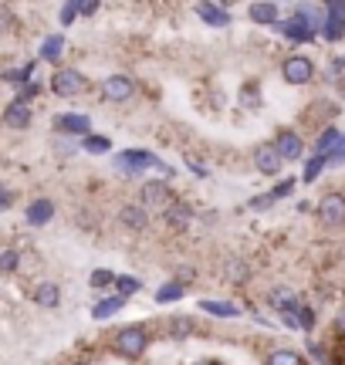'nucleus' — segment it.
Here are the masks:
<instances>
[{
	"instance_id": "nucleus-1",
	"label": "nucleus",
	"mask_w": 345,
	"mask_h": 365,
	"mask_svg": "<svg viewBox=\"0 0 345 365\" xmlns=\"http://www.w3.org/2000/svg\"><path fill=\"white\" fill-rule=\"evenodd\" d=\"M146 345H149V331L139 325L119 328L115 339H112V349H115L122 359H139V355L146 352Z\"/></svg>"
},
{
	"instance_id": "nucleus-2",
	"label": "nucleus",
	"mask_w": 345,
	"mask_h": 365,
	"mask_svg": "<svg viewBox=\"0 0 345 365\" xmlns=\"http://www.w3.org/2000/svg\"><path fill=\"white\" fill-rule=\"evenodd\" d=\"M281 78L288 85H308L315 78V61L308 54H292V58L281 61Z\"/></svg>"
},
{
	"instance_id": "nucleus-3",
	"label": "nucleus",
	"mask_w": 345,
	"mask_h": 365,
	"mask_svg": "<svg viewBox=\"0 0 345 365\" xmlns=\"http://www.w3.org/2000/svg\"><path fill=\"white\" fill-rule=\"evenodd\" d=\"M85 75L81 71H75V68H58L51 75V91L58 95V98H75V95H81L85 91Z\"/></svg>"
},
{
	"instance_id": "nucleus-4",
	"label": "nucleus",
	"mask_w": 345,
	"mask_h": 365,
	"mask_svg": "<svg viewBox=\"0 0 345 365\" xmlns=\"http://www.w3.org/2000/svg\"><path fill=\"white\" fill-rule=\"evenodd\" d=\"M160 170V159L146 153V149H129V153H119L115 156V170L125 173V176H133V173H143V170Z\"/></svg>"
},
{
	"instance_id": "nucleus-5",
	"label": "nucleus",
	"mask_w": 345,
	"mask_h": 365,
	"mask_svg": "<svg viewBox=\"0 0 345 365\" xmlns=\"http://www.w3.org/2000/svg\"><path fill=\"white\" fill-rule=\"evenodd\" d=\"M54 132H61V135H88L92 132V118L81 115V112H61V115H54Z\"/></svg>"
},
{
	"instance_id": "nucleus-6",
	"label": "nucleus",
	"mask_w": 345,
	"mask_h": 365,
	"mask_svg": "<svg viewBox=\"0 0 345 365\" xmlns=\"http://www.w3.org/2000/svg\"><path fill=\"white\" fill-rule=\"evenodd\" d=\"M319 220L325 227H342L345 223V196L342 193H325L319 203Z\"/></svg>"
},
{
	"instance_id": "nucleus-7",
	"label": "nucleus",
	"mask_w": 345,
	"mask_h": 365,
	"mask_svg": "<svg viewBox=\"0 0 345 365\" xmlns=\"http://www.w3.org/2000/svg\"><path fill=\"white\" fill-rule=\"evenodd\" d=\"M274 149H278V156L284 159V163H298L302 153H305V143H302V135L294 129H281L278 135H274Z\"/></svg>"
},
{
	"instance_id": "nucleus-8",
	"label": "nucleus",
	"mask_w": 345,
	"mask_h": 365,
	"mask_svg": "<svg viewBox=\"0 0 345 365\" xmlns=\"http://www.w3.org/2000/svg\"><path fill=\"white\" fill-rule=\"evenodd\" d=\"M281 163H284V159L278 156L274 143H261L257 149H254V170L261 173V176H278Z\"/></svg>"
},
{
	"instance_id": "nucleus-9",
	"label": "nucleus",
	"mask_w": 345,
	"mask_h": 365,
	"mask_svg": "<svg viewBox=\"0 0 345 365\" xmlns=\"http://www.w3.org/2000/svg\"><path fill=\"white\" fill-rule=\"evenodd\" d=\"M102 95H105L108 102H129L135 95V81L129 75H108L102 81Z\"/></svg>"
},
{
	"instance_id": "nucleus-10",
	"label": "nucleus",
	"mask_w": 345,
	"mask_h": 365,
	"mask_svg": "<svg viewBox=\"0 0 345 365\" xmlns=\"http://www.w3.org/2000/svg\"><path fill=\"white\" fill-rule=\"evenodd\" d=\"M139 196H143V207H170V203H172L170 182H163V180H149V182H143Z\"/></svg>"
},
{
	"instance_id": "nucleus-11",
	"label": "nucleus",
	"mask_w": 345,
	"mask_h": 365,
	"mask_svg": "<svg viewBox=\"0 0 345 365\" xmlns=\"http://www.w3.org/2000/svg\"><path fill=\"white\" fill-rule=\"evenodd\" d=\"M4 125L7 129H27L31 122H34V112H31V105L24 102V98H14L7 108H4Z\"/></svg>"
},
{
	"instance_id": "nucleus-12",
	"label": "nucleus",
	"mask_w": 345,
	"mask_h": 365,
	"mask_svg": "<svg viewBox=\"0 0 345 365\" xmlns=\"http://www.w3.org/2000/svg\"><path fill=\"white\" fill-rule=\"evenodd\" d=\"M51 217H54V203L48 200V196H38V200H31V203H27L24 220L31 223V227H44Z\"/></svg>"
},
{
	"instance_id": "nucleus-13",
	"label": "nucleus",
	"mask_w": 345,
	"mask_h": 365,
	"mask_svg": "<svg viewBox=\"0 0 345 365\" xmlns=\"http://www.w3.org/2000/svg\"><path fill=\"white\" fill-rule=\"evenodd\" d=\"M193 11H197L200 21H207L210 27H227V24H230V14H227L224 7H217V4H210V0H200V4L193 7Z\"/></svg>"
},
{
	"instance_id": "nucleus-14",
	"label": "nucleus",
	"mask_w": 345,
	"mask_h": 365,
	"mask_svg": "<svg viewBox=\"0 0 345 365\" xmlns=\"http://www.w3.org/2000/svg\"><path fill=\"white\" fill-rule=\"evenodd\" d=\"M119 223L122 227H125V230H135V234H139V230H146L149 227V213H146V207H122L119 210Z\"/></svg>"
},
{
	"instance_id": "nucleus-15",
	"label": "nucleus",
	"mask_w": 345,
	"mask_h": 365,
	"mask_svg": "<svg viewBox=\"0 0 345 365\" xmlns=\"http://www.w3.org/2000/svg\"><path fill=\"white\" fill-rule=\"evenodd\" d=\"M163 220L170 223L172 230H186V227H190V220H193V210L186 207V203H170V207H166V213H163Z\"/></svg>"
},
{
	"instance_id": "nucleus-16",
	"label": "nucleus",
	"mask_w": 345,
	"mask_h": 365,
	"mask_svg": "<svg viewBox=\"0 0 345 365\" xmlns=\"http://www.w3.org/2000/svg\"><path fill=\"white\" fill-rule=\"evenodd\" d=\"M251 21L254 24H264V27H271V24H278V4H271V0H257V4H251Z\"/></svg>"
},
{
	"instance_id": "nucleus-17",
	"label": "nucleus",
	"mask_w": 345,
	"mask_h": 365,
	"mask_svg": "<svg viewBox=\"0 0 345 365\" xmlns=\"http://www.w3.org/2000/svg\"><path fill=\"white\" fill-rule=\"evenodd\" d=\"M321 34H325L329 41H342V38H345V14L325 11V21H321Z\"/></svg>"
},
{
	"instance_id": "nucleus-18",
	"label": "nucleus",
	"mask_w": 345,
	"mask_h": 365,
	"mask_svg": "<svg viewBox=\"0 0 345 365\" xmlns=\"http://www.w3.org/2000/svg\"><path fill=\"white\" fill-rule=\"evenodd\" d=\"M34 301H38L41 308H58V304H61V287L51 284V281H44V284H38V291H34Z\"/></svg>"
},
{
	"instance_id": "nucleus-19",
	"label": "nucleus",
	"mask_w": 345,
	"mask_h": 365,
	"mask_svg": "<svg viewBox=\"0 0 345 365\" xmlns=\"http://www.w3.org/2000/svg\"><path fill=\"white\" fill-rule=\"evenodd\" d=\"M122 308H125V298H122V294H115V298L98 301V304L92 308V318H95V322H102V318H112V314L122 312Z\"/></svg>"
},
{
	"instance_id": "nucleus-20",
	"label": "nucleus",
	"mask_w": 345,
	"mask_h": 365,
	"mask_svg": "<svg viewBox=\"0 0 345 365\" xmlns=\"http://www.w3.org/2000/svg\"><path fill=\"white\" fill-rule=\"evenodd\" d=\"M81 149L92 153V156H105L108 149H112V143H108V135H95V132H88V135H81Z\"/></svg>"
},
{
	"instance_id": "nucleus-21",
	"label": "nucleus",
	"mask_w": 345,
	"mask_h": 365,
	"mask_svg": "<svg viewBox=\"0 0 345 365\" xmlns=\"http://www.w3.org/2000/svg\"><path fill=\"white\" fill-rule=\"evenodd\" d=\"M61 51H65V34H51V38L41 44V58H44V61H58Z\"/></svg>"
},
{
	"instance_id": "nucleus-22",
	"label": "nucleus",
	"mask_w": 345,
	"mask_h": 365,
	"mask_svg": "<svg viewBox=\"0 0 345 365\" xmlns=\"http://www.w3.org/2000/svg\"><path fill=\"white\" fill-rule=\"evenodd\" d=\"M200 308L207 314H220V318H237L240 314L237 304H227V301H200Z\"/></svg>"
},
{
	"instance_id": "nucleus-23",
	"label": "nucleus",
	"mask_w": 345,
	"mask_h": 365,
	"mask_svg": "<svg viewBox=\"0 0 345 365\" xmlns=\"http://www.w3.org/2000/svg\"><path fill=\"white\" fill-rule=\"evenodd\" d=\"M294 304H298L294 291H288V287H274V291H271V308H278V312H288V308H294Z\"/></svg>"
},
{
	"instance_id": "nucleus-24",
	"label": "nucleus",
	"mask_w": 345,
	"mask_h": 365,
	"mask_svg": "<svg viewBox=\"0 0 345 365\" xmlns=\"http://www.w3.org/2000/svg\"><path fill=\"white\" fill-rule=\"evenodd\" d=\"M339 135H342V132L329 125V129L319 135V143H315V156H329V153L335 149V143H339Z\"/></svg>"
},
{
	"instance_id": "nucleus-25",
	"label": "nucleus",
	"mask_w": 345,
	"mask_h": 365,
	"mask_svg": "<svg viewBox=\"0 0 345 365\" xmlns=\"http://www.w3.org/2000/svg\"><path fill=\"white\" fill-rule=\"evenodd\" d=\"M139 287H143V281H139V277H133V274H115V291H119L122 298L135 294Z\"/></svg>"
},
{
	"instance_id": "nucleus-26",
	"label": "nucleus",
	"mask_w": 345,
	"mask_h": 365,
	"mask_svg": "<svg viewBox=\"0 0 345 365\" xmlns=\"http://www.w3.org/2000/svg\"><path fill=\"white\" fill-rule=\"evenodd\" d=\"M264 365H305V362H302V355L292 352V349H278V352L267 355Z\"/></svg>"
},
{
	"instance_id": "nucleus-27",
	"label": "nucleus",
	"mask_w": 345,
	"mask_h": 365,
	"mask_svg": "<svg viewBox=\"0 0 345 365\" xmlns=\"http://www.w3.org/2000/svg\"><path fill=\"white\" fill-rule=\"evenodd\" d=\"M247 277H251V267H247L244 261H237V257H234V261H227V281L240 284V281H247Z\"/></svg>"
},
{
	"instance_id": "nucleus-28",
	"label": "nucleus",
	"mask_w": 345,
	"mask_h": 365,
	"mask_svg": "<svg viewBox=\"0 0 345 365\" xmlns=\"http://www.w3.org/2000/svg\"><path fill=\"white\" fill-rule=\"evenodd\" d=\"M176 298H183V284H163L160 291H156V301H160V304L176 301Z\"/></svg>"
},
{
	"instance_id": "nucleus-29",
	"label": "nucleus",
	"mask_w": 345,
	"mask_h": 365,
	"mask_svg": "<svg viewBox=\"0 0 345 365\" xmlns=\"http://www.w3.org/2000/svg\"><path fill=\"white\" fill-rule=\"evenodd\" d=\"M31 75H34V61H27L24 68H14V71H4V78L7 81H21V85L31 81Z\"/></svg>"
},
{
	"instance_id": "nucleus-30",
	"label": "nucleus",
	"mask_w": 345,
	"mask_h": 365,
	"mask_svg": "<svg viewBox=\"0 0 345 365\" xmlns=\"http://www.w3.org/2000/svg\"><path fill=\"white\" fill-rule=\"evenodd\" d=\"M325 78L329 81H345V54L332 58V65H329V71H325Z\"/></svg>"
},
{
	"instance_id": "nucleus-31",
	"label": "nucleus",
	"mask_w": 345,
	"mask_h": 365,
	"mask_svg": "<svg viewBox=\"0 0 345 365\" xmlns=\"http://www.w3.org/2000/svg\"><path fill=\"white\" fill-rule=\"evenodd\" d=\"M112 284H115V274H112V271H105V267L92 271V287H98V291H102V287H112Z\"/></svg>"
},
{
	"instance_id": "nucleus-32",
	"label": "nucleus",
	"mask_w": 345,
	"mask_h": 365,
	"mask_svg": "<svg viewBox=\"0 0 345 365\" xmlns=\"http://www.w3.org/2000/svg\"><path fill=\"white\" fill-rule=\"evenodd\" d=\"M321 166H325V156H315L311 163L305 166V182H315L321 176Z\"/></svg>"
},
{
	"instance_id": "nucleus-33",
	"label": "nucleus",
	"mask_w": 345,
	"mask_h": 365,
	"mask_svg": "<svg viewBox=\"0 0 345 365\" xmlns=\"http://www.w3.org/2000/svg\"><path fill=\"white\" fill-rule=\"evenodd\" d=\"M78 14H81V0H68L65 11H61V24H71Z\"/></svg>"
},
{
	"instance_id": "nucleus-34",
	"label": "nucleus",
	"mask_w": 345,
	"mask_h": 365,
	"mask_svg": "<svg viewBox=\"0 0 345 365\" xmlns=\"http://www.w3.org/2000/svg\"><path fill=\"white\" fill-rule=\"evenodd\" d=\"M17 267V250H0V271L11 274Z\"/></svg>"
},
{
	"instance_id": "nucleus-35",
	"label": "nucleus",
	"mask_w": 345,
	"mask_h": 365,
	"mask_svg": "<svg viewBox=\"0 0 345 365\" xmlns=\"http://www.w3.org/2000/svg\"><path fill=\"white\" fill-rule=\"evenodd\" d=\"M325 163H345V135H339V143H335V149L325 156Z\"/></svg>"
},
{
	"instance_id": "nucleus-36",
	"label": "nucleus",
	"mask_w": 345,
	"mask_h": 365,
	"mask_svg": "<svg viewBox=\"0 0 345 365\" xmlns=\"http://www.w3.org/2000/svg\"><path fill=\"white\" fill-rule=\"evenodd\" d=\"M34 95H38V85H34V81H24V85H21V95H17V98H24V102H31Z\"/></svg>"
},
{
	"instance_id": "nucleus-37",
	"label": "nucleus",
	"mask_w": 345,
	"mask_h": 365,
	"mask_svg": "<svg viewBox=\"0 0 345 365\" xmlns=\"http://www.w3.org/2000/svg\"><path fill=\"white\" fill-rule=\"evenodd\" d=\"M292 190H294V182H292V180H284L281 186H274V190H271V196H274V200H281V196H288Z\"/></svg>"
},
{
	"instance_id": "nucleus-38",
	"label": "nucleus",
	"mask_w": 345,
	"mask_h": 365,
	"mask_svg": "<svg viewBox=\"0 0 345 365\" xmlns=\"http://www.w3.org/2000/svg\"><path fill=\"white\" fill-rule=\"evenodd\" d=\"M98 4H102V0H81V17H92V14L98 11Z\"/></svg>"
},
{
	"instance_id": "nucleus-39",
	"label": "nucleus",
	"mask_w": 345,
	"mask_h": 365,
	"mask_svg": "<svg viewBox=\"0 0 345 365\" xmlns=\"http://www.w3.org/2000/svg\"><path fill=\"white\" fill-rule=\"evenodd\" d=\"M14 203V193L7 190V186H0V210H7Z\"/></svg>"
},
{
	"instance_id": "nucleus-40",
	"label": "nucleus",
	"mask_w": 345,
	"mask_h": 365,
	"mask_svg": "<svg viewBox=\"0 0 345 365\" xmlns=\"http://www.w3.org/2000/svg\"><path fill=\"white\" fill-rule=\"evenodd\" d=\"M186 163H190V159H186ZM190 170L197 173V176H207V170H203V166H200V163H190Z\"/></svg>"
},
{
	"instance_id": "nucleus-41",
	"label": "nucleus",
	"mask_w": 345,
	"mask_h": 365,
	"mask_svg": "<svg viewBox=\"0 0 345 365\" xmlns=\"http://www.w3.org/2000/svg\"><path fill=\"white\" fill-rule=\"evenodd\" d=\"M335 325H339V331L345 335V312H339V318H335Z\"/></svg>"
},
{
	"instance_id": "nucleus-42",
	"label": "nucleus",
	"mask_w": 345,
	"mask_h": 365,
	"mask_svg": "<svg viewBox=\"0 0 345 365\" xmlns=\"http://www.w3.org/2000/svg\"><path fill=\"white\" fill-rule=\"evenodd\" d=\"M200 365H217V362H200Z\"/></svg>"
},
{
	"instance_id": "nucleus-43",
	"label": "nucleus",
	"mask_w": 345,
	"mask_h": 365,
	"mask_svg": "<svg viewBox=\"0 0 345 365\" xmlns=\"http://www.w3.org/2000/svg\"><path fill=\"white\" fill-rule=\"evenodd\" d=\"M342 98H345V88H342Z\"/></svg>"
}]
</instances>
